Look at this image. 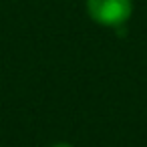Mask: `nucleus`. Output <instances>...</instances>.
Wrapping results in <instances>:
<instances>
[{
  "label": "nucleus",
  "instance_id": "f257e3e1",
  "mask_svg": "<svg viewBox=\"0 0 147 147\" xmlns=\"http://www.w3.org/2000/svg\"><path fill=\"white\" fill-rule=\"evenodd\" d=\"M89 16L103 26H121L129 20L133 4L131 0H87Z\"/></svg>",
  "mask_w": 147,
  "mask_h": 147
},
{
  "label": "nucleus",
  "instance_id": "f03ea898",
  "mask_svg": "<svg viewBox=\"0 0 147 147\" xmlns=\"http://www.w3.org/2000/svg\"><path fill=\"white\" fill-rule=\"evenodd\" d=\"M53 147H73V145H69V143H57V145H53Z\"/></svg>",
  "mask_w": 147,
  "mask_h": 147
}]
</instances>
